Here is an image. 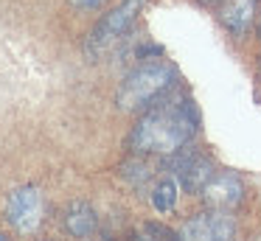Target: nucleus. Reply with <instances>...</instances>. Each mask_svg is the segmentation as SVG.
<instances>
[{
    "mask_svg": "<svg viewBox=\"0 0 261 241\" xmlns=\"http://www.w3.org/2000/svg\"><path fill=\"white\" fill-rule=\"evenodd\" d=\"M0 241H9V238H6V235H0Z\"/></svg>",
    "mask_w": 261,
    "mask_h": 241,
    "instance_id": "15",
    "label": "nucleus"
},
{
    "mask_svg": "<svg viewBox=\"0 0 261 241\" xmlns=\"http://www.w3.org/2000/svg\"><path fill=\"white\" fill-rule=\"evenodd\" d=\"M253 14H255V3H250V0H227L225 9H222V22L230 34L244 37L253 25Z\"/></svg>",
    "mask_w": 261,
    "mask_h": 241,
    "instance_id": "8",
    "label": "nucleus"
},
{
    "mask_svg": "<svg viewBox=\"0 0 261 241\" xmlns=\"http://www.w3.org/2000/svg\"><path fill=\"white\" fill-rule=\"evenodd\" d=\"M258 241H261V238H258Z\"/></svg>",
    "mask_w": 261,
    "mask_h": 241,
    "instance_id": "17",
    "label": "nucleus"
},
{
    "mask_svg": "<svg viewBox=\"0 0 261 241\" xmlns=\"http://www.w3.org/2000/svg\"><path fill=\"white\" fill-rule=\"evenodd\" d=\"M233 233H236V224L227 216L225 210H205L197 213L194 219H188L182 224V238L186 241H233Z\"/></svg>",
    "mask_w": 261,
    "mask_h": 241,
    "instance_id": "5",
    "label": "nucleus"
},
{
    "mask_svg": "<svg viewBox=\"0 0 261 241\" xmlns=\"http://www.w3.org/2000/svg\"><path fill=\"white\" fill-rule=\"evenodd\" d=\"M258 39H261V22H258Z\"/></svg>",
    "mask_w": 261,
    "mask_h": 241,
    "instance_id": "13",
    "label": "nucleus"
},
{
    "mask_svg": "<svg viewBox=\"0 0 261 241\" xmlns=\"http://www.w3.org/2000/svg\"><path fill=\"white\" fill-rule=\"evenodd\" d=\"M199 129V112L191 95L171 90L166 98L152 104L129 132V149L135 154L171 157L182 151Z\"/></svg>",
    "mask_w": 261,
    "mask_h": 241,
    "instance_id": "1",
    "label": "nucleus"
},
{
    "mask_svg": "<svg viewBox=\"0 0 261 241\" xmlns=\"http://www.w3.org/2000/svg\"><path fill=\"white\" fill-rule=\"evenodd\" d=\"M250 3H258V0H250Z\"/></svg>",
    "mask_w": 261,
    "mask_h": 241,
    "instance_id": "16",
    "label": "nucleus"
},
{
    "mask_svg": "<svg viewBox=\"0 0 261 241\" xmlns=\"http://www.w3.org/2000/svg\"><path fill=\"white\" fill-rule=\"evenodd\" d=\"M177 205V182L174 179H160L152 191V207L158 213H169Z\"/></svg>",
    "mask_w": 261,
    "mask_h": 241,
    "instance_id": "10",
    "label": "nucleus"
},
{
    "mask_svg": "<svg viewBox=\"0 0 261 241\" xmlns=\"http://www.w3.org/2000/svg\"><path fill=\"white\" fill-rule=\"evenodd\" d=\"M177 82H180V73L169 62H146V65H138L121 82L118 93H115V104H118L121 112L149 110L160 98H166L177 87Z\"/></svg>",
    "mask_w": 261,
    "mask_h": 241,
    "instance_id": "2",
    "label": "nucleus"
},
{
    "mask_svg": "<svg viewBox=\"0 0 261 241\" xmlns=\"http://www.w3.org/2000/svg\"><path fill=\"white\" fill-rule=\"evenodd\" d=\"M143 6H146V0H121V3L115 6L90 34H87V42H85L87 56L96 59V56H101L104 50L113 48L118 39H124L126 34H129V28L135 25L138 14L143 11Z\"/></svg>",
    "mask_w": 261,
    "mask_h": 241,
    "instance_id": "3",
    "label": "nucleus"
},
{
    "mask_svg": "<svg viewBox=\"0 0 261 241\" xmlns=\"http://www.w3.org/2000/svg\"><path fill=\"white\" fill-rule=\"evenodd\" d=\"M135 241H163V238H158V235H152V233H149V235H138Z\"/></svg>",
    "mask_w": 261,
    "mask_h": 241,
    "instance_id": "12",
    "label": "nucleus"
},
{
    "mask_svg": "<svg viewBox=\"0 0 261 241\" xmlns=\"http://www.w3.org/2000/svg\"><path fill=\"white\" fill-rule=\"evenodd\" d=\"M202 3H216V0H202Z\"/></svg>",
    "mask_w": 261,
    "mask_h": 241,
    "instance_id": "14",
    "label": "nucleus"
},
{
    "mask_svg": "<svg viewBox=\"0 0 261 241\" xmlns=\"http://www.w3.org/2000/svg\"><path fill=\"white\" fill-rule=\"evenodd\" d=\"M42 213H45V202H42L40 188L23 185V188L12 191V196L6 202V222L17 233H34L42 224Z\"/></svg>",
    "mask_w": 261,
    "mask_h": 241,
    "instance_id": "4",
    "label": "nucleus"
},
{
    "mask_svg": "<svg viewBox=\"0 0 261 241\" xmlns=\"http://www.w3.org/2000/svg\"><path fill=\"white\" fill-rule=\"evenodd\" d=\"M70 6H73L76 11H96V9H101L107 0H68Z\"/></svg>",
    "mask_w": 261,
    "mask_h": 241,
    "instance_id": "11",
    "label": "nucleus"
},
{
    "mask_svg": "<svg viewBox=\"0 0 261 241\" xmlns=\"http://www.w3.org/2000/svg\"><path fill=\"white\" fill-rule=\"evenodd\" d=\"M65 230L76 238H87L96 230V210L87 202H70L65 207Z\"/></svg>",
    "mask_w": 261,
    "mask_h": 241,
    "instance_id": "9",
    "label": "nucleus"
},
{
    "mask_svg": "<svg viewBox=\"0 0 261 241\" xmlns=\"http://www.w3.org/2000/svg\"><path fill=\"white\" fill-rule=\"evenodd\" d=\"M202 199L208 202L211 207H216V210H230V207L242 205V199H244V182L233 171L214 174V179H211V182L202 188Z\"/></svg>",
    "mask_w": 261,
    "mask_h": 241,
    "instance_id": "6",
    "label": "nucleus"
},
{
    "mask_svg": "<svg viewBox=\"0 0 261 241\" xmlns=\"http://www.w3.org/2000/svg\"><path fill=\"white\" fill-rule=\"evenodd\" d=\"M174 168H177V177H180V185L191 194H202V188L216 174L214 160L205 154H186L174 163Z\"/></svg>",
    "mask_w": 261,
    "mask_h": 241,
    "instance_id": "7",
    "label": "nucleus"
}]
</instances>
